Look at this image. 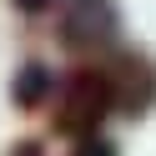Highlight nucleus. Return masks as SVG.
Masks as SVG:
<instances>
[{"instance_id":"1","label":"nucleus","mask_w":156,"mask_h":156,"mask_svg":"<svg viewBox=\"0 0 156 156\" xmlns=\"http://www.w3.org/2000/svg\"><path fill=\"white\" fill-rule=\"evenodd\" d=\"M111 111H116V91H111V76H106V61L101 66H76V71L61 81L51 126L66 136V141H81V136L101 131V121Z\"/></svg>"},{"instance_id":"2","label":"nucleus","mask_w":156,"mask_h":156,"mask_svg":"<svg viewBox=\"0 0 156 156\" xmlns=\"http://www.w3.org/2000/svg\"><path fill=\"white\" fill-rule=\"evenodd\" d=\"M121 41L116 0H71L61 15V45L71 55H111Z\"/></svg>"},{"instance_id":"3","label":"nucleus","mask_w":156,"mask_h":156,"mask_svg":"<svg viewBox=\"0 0 156 156\" xmlns=\"http://www.w3.org/2000/svg\"><path fill=\"white\" fill-rule=\"evenodd\" d=\"M106 76H111V91H116V116L141 121V116L156 111V61L146 51H121L116 45L106 55Z\"/></svg>"},{"instance_id":"4","label":"nucleus","mask_w":156,"mask_h":156,"mask_svg":"<svg viewBox=\"0 0 156 156\" xmlns=\"http://www.w3.org/2000/svg\"><path fill=\"white\" fill-rule=\"evenodd\" d=\"M51 91H55V71H51L45 61H25L20 71H15V81H10V101L20 106V111L45 106V101H51Z\"/></svg>"},{"instance_id":"5","label":"nucleus","mask_w":156,"mask_h":156,"mask_svg":"<svg viewBox=\"0 0 156 156\" xmlns=\"http://www.w3.org/2000/svg\"><path fill=\"white\" fill-rule=\"evenodd\" d=\"M71 156H116V146L106 141L101 131H96V136H81V141H76V151H71Z\"/></svg>"},{"instance_id":"6","label":"nucleus","mask_w":156,"mask_h":156,"mask_svg":"<svg viewBox=\"0 0 156 156\" xmlns=\"http://www.w3.org/2000/svg\"><path fill=\"white\" fill-rule=\"evenodd\" d=\"M10 5H15V10H25V15H41V10H51L55 0H10Z\"/></svg>"},{"instance_id":"7","label":"nucleus","mask_w":156,"mask_h":156,"mask_svg":"<svg viewBox=\"0 0 156 156\" xmlns=\"http://www.w3.org/2000/svg\"><path fill=\"white\" fill-rule=\"evenodd\" d=\"M10 156H41V141H15Z\"/></svg>"}]
</instances>
